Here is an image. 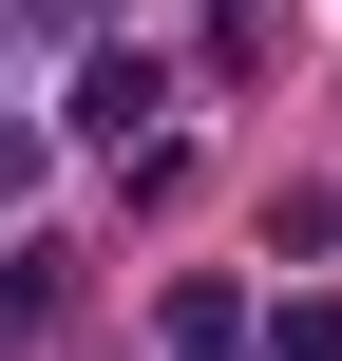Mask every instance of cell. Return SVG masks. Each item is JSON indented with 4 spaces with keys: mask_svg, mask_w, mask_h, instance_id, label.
Returning <instances> with one entry per match:
<instances>
[{
    "mask_svg": "<svg viewBox=\"0 0 342 361\" xmlns=\"http://www.w3.org/2000/svg\"><path fill=\"white\" fill-rule=\"evenodd\" d=\"M152 114H171V76H152V57H76V133H95V152H133Z\"/></svg>",
    "mask_w": 342,
    "mask_h": 361,
    "instance_id": "1",
    "label": "cell"
},
{
    "mask_svg": "<svg viewBox=\"0 0 342 361\" xmlns=\"http://www.w3.org/2000/svg\"><path fill=\"white\" fill-rule=\"evenodd\" d=\"M171 361H248V286H171Z\"/></svg>",
    "mask_w": 342,
    "mask_h": 361,
    "instance_id": "2",
    "label": "cell"
},
{
    "mask_svg": "<svg viewBox=\"0 0 342 361\" xmlns=\"http://www.w3.org/2000/svg\"><path fill=\"white\" fill-rule=\"evenodd\" d=\"M19 190H38V133H19V114H0V209H19Z\"/></svg>",
    "mask_w": 342,
    "mask_h": 361,
    "instance_id": "3",
    "label": "cell"
}]
</instances>
